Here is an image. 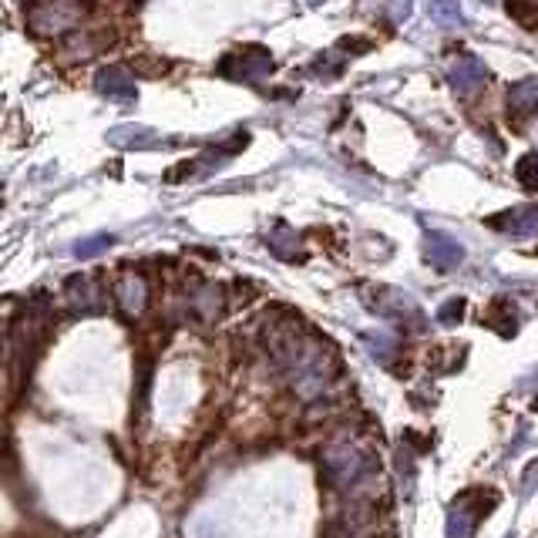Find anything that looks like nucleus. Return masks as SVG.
I'll use <instances>...</instances> for the list:
<instances>
[{
  "instance_id": "f257e3e1",
  "label": "nucleus",
  "mask_w": 538,
  "mask_h": 538,
  "mask_svg": "<svg viewBox=\"0 0 538 538\" xmlns=\"http://www.w3.org/2000/svg\"><path fill=\"white\" fill-rule=\"evenodd\" d=\"M88 17L85 4H34L27 7V24L37 37H58L74 31Z\"/></svg>"
},
{
  "instance_id": "7ed1b4c3",
  "label": "nucleus",
  "mask_w": 538,
  "mask_h": 538,
  "mask_svg": "<svg viewBox=\"0 0 538 538\" xmlns=\"http://www.w3.org/2000/svg\"><path fill=\"white\" fill-rule=\"evenodd\" d=\"M111 296H115L118 310H122V317L135 320L142 317V310L148 306V286L138 273H122L111 286Z\"/></svg>"
},
{
  "instance_id": "9b49d317",
  "label": "nucleus",
  "mask_w": 538,
  "mask_h": 538,
  "mask_svg": "<svg viewBox=\"0 0 538 538\" xmlns=\"http://www.w3.org/2000/svg\"><path fill=\"white\" fill-rule=\"evenodd\" d=\"M518 310H515V303L512 300H495L488 306V327H495L498 333H505L508 337V327L505 323H512V330H518Z\"/></svg>"
},
{
  "instance_id": "f03ea898",
  "label": "nucleus",
  "mask_w": 538,
  "mask_h": 538,
  "mask_svg": "<svg viewBox=\"0 0 538 538\" xmlns=\"http://www.w3.org/2000/svg\"><path fill=\"white\" fill-rule=\"evenodd\" d=\"M273 71V58L263 48H246V51H233L219 61V74L229 81H246V85H256L259 78Z\"/></svg>"
},
{
  "instance_id": "2eb2a0df",
  "label": "nucleus",
  "mask_w": 538,
  "mask_h": 538,
  "mask_svg": "<svg viewBox=\"0 0 538 538\" xmlns=\"http://www.w3.org/2000/svg\"><path fill=\"white\" fill-rule=\"evenodd\" d=\"M515 179L522 182L525 189H538V152L525 155V159L515 165Z\"/></svg>"
},
{
  "instance_id": "dca6fc26",
  "label": "nucleus",
  "mask_w": 538,
  "mask_h": 538,
  "mask_svg": "<svg viewBox=\"0 0 538 538\" xmlns=\"http://www.w3.org/2000/svg\"><path fill=\"white\" fill-rule=\"evenodd\" d=\"M461 317H465V296H458V300L444 303L441 310H438V320L448 323V327H454V323H458Z\"/></svg>"
},
{
  "instance_id": "ddd939ff",
  "label": "nucleus",
  "mask_w": 538,
  "mask_h": 538,
  "mask_svg": "<svg viewBox=\"0 0 538 538\" xmlns=\"http://www.w3.org/2000/svg\"><path fill=\"white\" fill-rule=\"evenodd\" d=\"M115 246V236H108V233H98V236H91V239H81L78 246L71 249L78 259H91V256H98V253H105V249Z\"/></svg>"
},
{
  "instance_id": "0eeeda50",
  "label": "nucleus",
  "mask_w": 538,
  "mask_h": 538,
  "mask_svg": "<svg viewBox=\"0 0 538 538\" xmlns=\"http://www.w3.org/2000/svg\"><path fill=\"white\" fill-rule=\"evenodd\" d=\"M488 81V68H485V61L475 58V54H465L458 64L451 68V85L458 88V91H478L481 85Z\"/></svg>"
},
{
  "instance_id": "6e6552de",
  "label": "nucleus",
  "mask_w": 538,
  "mask_h": 538,
  "mask_svg": "<svg viewBox=\"0 0 538 538\" xmlns=\"http://www.w3.org/2000/svg\"><path fill=\"white\" fill-rule=\"evenodd\" d=\"M428 259L441 269V273H451L454 266H461V259H465V249L454 243L451 236L431 233V236H428Z\"/></svg>"
},
{
  "instance_id": "9d476101",
  "label": "nucleus",
  "mask_w": 538,
  "mask_h": 538,
  "mask_svg": "<svg viewBox=\"0 0 538 538\" xmlns=\"http://www.w3.org/2000/svg\"><path fill=\"white\" fill-rule=\"evenodd\" d=\"M508 105H512V111L518 118L535 115V111H538V81L535 78L518 81V85L508 91Z\"/></svg>"
},
{
  "instance_id": "39448f33",
  "label": "nucleus",
  "mask_w": 538,
  "mask_h": 538,
  "mask_svg": "<svg viewBox=\"0 0 538 538\" xmlns=\"http://www.w3.org/2000/svg\"><path fill=\"white\" fill-rule=\"evenodd\" d=\"M64 296H68V303L74 306V310H81V313H95L101 306L98 283L91 280V276H85V273L71 276V280L64 283Z\"/></svg>"
},
{
  "instance_id": "423d86ee",
  "label": "nucleus",
  "mask_w": 538,
  "mask_h": 538,
  "mask_svg": "<svg viewBox=\"0 0 538 538\" xmlns=\"http://www.w3.org/2000/svg\"><path fill=\"white\" fill-rule=\"evenodd\" d=\"M491 229H502V233H515V236H532L538 233V206H522L512 212H502V216L488 219Z\"/></svg>"
},
{
  "instance_id": "f3484780",
  "label": "nucleus",
  "mask_w": 538,
  "mask_h": 538,
  "mask_svg": "<svg viewBox=\"0 0 538 538\" xmlns=\"http://www.w3.org/2000/svg\"><path fill=\"white\" fill-rule=\"evenodd\" d=\"M522 485H525V495H532V491L538 488V461H532V465L525 468V475H522Z\"/></svg>"
},
{
  "instance_id": "20e7f679",
  "label": "nucleus",
  "mask_w": 538,
  "mask_h": 538,
  "mask_svg": "<svg viewBox=\"0 0 538 538\" xmlns=\"http://www.w3.org/2000/svg\"><path fill=\"white\" fill-rule=\"evenodd\" d=\"M95 88H98L105 98H111V101H135V98H138L135 78H132V74H128L125 68H118V64H111V68H101V71H98Z\"/></svg>"
},
{
  "instance_id": "1a4fd4ad",
  "label": "nucleus",
  "mask_w": 538,
  "mask_h": 538,
  "mask_svg": "<svg viewBox=\"0 0 538 538\" xmlns=\"http://www.w3.org/2000/svg\"><path fill=\"white\" fill-rule=\"evenodd\" d=\"M192 317L196 320H216L219 313H222V290L219 286H212V283H206V286H199L196 293H192Z\"/></svg>"
},
{
  "instance_id": "f8f14e48",
  "label": "nucleus",
  "mask_w": 538,
  "mask_h": 538,
  "mask_svg": "<svg viewBox=\"0 0 538 538\" xmlns=\"http://www.w3.org/2000/svg\"><path fill=\"white\" fill-rule=\"evenodd\" d=\"M269 249H273L280 259H286V263H300V259H303V249L296 246V236L286 226H280L273 236H269Z\"/></svg>"
},
{
  "instance_id": "4468645a",
  "label": "nucleus",
  "mask_w": 538,
  "mask_h": 538,
  "mask_svg": "<svg viewBox=\"0 0 538 538\" xmlns=\"http://www.w3.org/2000/svg\"><path fill=\"white\" fill-rule=\"evenodd\" d=\"M364 343L370 347V354L380 357V360H391L394 350H397V340L391 337V333H387V337H384V333H367Z\"/></svg>"
}]
</instances>
